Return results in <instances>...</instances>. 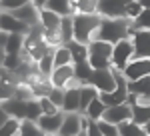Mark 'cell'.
Wrapping results in <instances>:
<instances>
[{"label":"cell","instance_id":"obj_1","mask_svg":"<svg viewBox=\"0 0 150 136\" xmlns=\"http://www.w3.org/2000/svg\"><path fill=\"white\" fill-rule=\"evenodd\" d=\"M130 36V20L124 16H102L100 22L94 30L92 38L106 40L110 44H114L116 40Z\"/></svg>","mask_w":150,"mask_h":136},{"label":"cell","instance_id":"obj_2","mask_svg":"<svg viewBox=\"0 0 150 136\" xmlns=\"http://www.w3.org/2000/svg\"><path fill=\"white\" fill-rule=\"evenodd\" d=\"M0 106L4 108V112L12 116V118H28V120H36L40 116V106H38V100L36 98H28V100H22V98H6V100L0 102Z\"/></svg>","mask_w":150,"mask_h":136},{"label":"cell","instance_id":"obj_3","mask_svg":"<svg viewBox=\"0 0 150 136\" xmlns=\"http://www.w3.org/2000/svg\"><path fill=\"white\" fill-rule=\"evenodd\" d=\"M100 14H84V12H74L72 14V38L76 42L88 44L94 36V30L100 22Z\"/></svg>","mask_w":150,"mask_h":136},{"label":"cell","instance_id":"obj_4","mask_svg":"<svg viewBox=\"0 0 150 136\" xmlns=\"http://www.w3.org/2000/svg\"><path fill=\"white\" fill-rule=\"evenodd\" d=\"M88 64L92 68H108L110 66V52H112V44L106 42V40H98L92 38L88 42Z\"/></svg>","mask_w":150,"mask_h":136},{"label":"cell","instance_id":"obj_5","mask_svg":"<svg viewBox=\"0 0 150 136\" xmlns=\"http://www.w3.org/2000/svg\"><path fill=\"white\" fill-rule=\"evenodd\" d=\"M132 58V44L130 38H120L112 44V52H110V66L116 70H122L126 66V62Z\"/></svg>","mask_w":150,"mask_h":136},{"label":"cell","instance_id":"obj_6","mask_svg":"<svg viewBox=\"0 0 150 136\" xmlns=\"http://www.w3.org/2000/svg\"><path fill=\"white\" fill-rule=\"evenodd\" d=\"M88 84H92L98 92H110L116 86L112 66H108V68H92V74H90Z\"/></svg>","mask_w":150,"mask_h":136},{"label":"cell","instance_id":"obj_7","mask_svg":"<svg viewBox=\"0 0 150 136\" xmlns=\"http://www.w3.org/2000/svg\"><path fill=\"white\" fill-rule=\"evenodd\" d=\"M128 38L132 44V58L150 56V30H132Z\"/></svg>","mask_w":150,"mask_h":136},{"label":"cell","instance_id":"obj_8","mask_svg":"<svg viewBox=\"0 0 150 136\" xmlns=\"http://www.w3.org/2000/svg\"><path fill=\"white\" fill-rule=\"evenodd\" d=\"M120 72H122V76L126 80L146 76V74H150V60L148 58H130L126 62V66L122 68Z\"/></svg>","mask_w":150,"mask_h":136},{"label":"cell","instance_id":"obj_9","mask_svg":"<svg viewBox=\"0 0 150 136\" xmlns=\"http://www.w3.org/2000/svg\"><path fill=\"white\" fill-rule=\"evenodd\" d=\"M62 116L64 112L62 110H56L52 114H40L36 118V124L42 130V136H50V134H58V128H60V122H62Z\"/></svg>","mask_w":150,"mask_h":136},{"label":"cell","instance_id":"obj_10","mask_svg":"<svg viewBox=\"0 0 150 136\" xmlns=\"http://www.w3.org/2000/svg\"><path fill=\"white\" fill-rule=\"evenodd\" d=\"M80 124H82V112H64L60 128H58V134L60 136H78L80 134Z\"/></svg>","mask_w":150,"mask_h":136},{"label":"cell","instance_id":"obj_11","mask_svg":"<svg viewBox=\"0 0 150 136\" xmlns=\"http://www.w3.org/2000/svg\"><path fill=\"white\" fill-rule=\"evenodd\" d=\"M100 118L112 122V124H118V122H122V120H128V118H130V104H128V102H120V104L106 106Z\"/></svg>","mask_w":150,"mask_h":136},{"label":"cell","instance_id":"obj_12","mask_svg":"<svg viewBox=\"0 0 150 136\" xmlns=\"http://www.w3.org/2000/svg\"><path fill=\"white\" fill-rule=\"evenodd\" d=\"M0 30L2 32H18V34H26L28 32V24H24L22 20H18L16 16H12L10 12L0 10Z\"/></svg>","mask_w":150,"mask_h":136},{"label":"cell","instance_id":"obj_13","mask_svg":"<svg viewBox=\"0 0 150 136\" xmlns=\"http://www.w3.org/2000/svg\"><path fill=\"white\" fill-rule=\"evenodd\" d=\"M70 78H74L72 74V64H62V66H54L52 72L48 74V82L54 88H64L70 82Z\"/></svg>","mask_w":150,"mask_h":136},{"label":"cell","instance_id":"obj_14","mask_svg":"<svg viewBox=\"0 0 150 136\" xmlns=\"http://www.w3.org/2000/svg\"><path fill=\"white\" fill-rule=\"evenodd\" d=\"M132 0H98L96 14L100 16H122L124 6Z\"/></svg>","mask_w":150,"mask_h":136},{"label":"cell","instance_id":"obj_15","mask_svg":"<svg viewBox=\"0 0 150 136\" xmlns=\"http://www.w3.org/2000/svg\"><path fill=\"white\" fill-rule=\"evenodd\" d=\"M38 10H40V8H36L34 4L28 0V2H24L22 6H18V8L10 10V14H12V16H16L18 20H22L24 24L32 26V24L38 22Z\"/></svg>","mask_w":150,"mask_h":136},{"label":"cell","instance_id":"obj_16","mask_svg":"<svg viewBox=\"0 0 150 136\" xmlns=\"http://www.w3.org/2000/svg\"><path fill=\"white\" fill-rule=\"evenodd\" d=\"M130 104V120H134L136 124H146L150 122V104H140L134 100H126Z\"/></svg>","mask_w":150,"mask_h":136},{"label":"cell","instance_id":"obj_17","mask_svg":"<svg viewBox=\"0 0 150 136\" xmlns=\"http://www.w3.org/2000/svg\"><path fill=\"white\" fill-rule=\"evenodd\" d=\"M62 112H80L78 108V86H68L64 88V96H62Z\"/></svg>","mask_w":150,"mask_h":136},{"label":"cell","instance_id":"obj_18","mask_svg":"<svg viewBox=\"0 0 150 136\" xmlns=\"http://www.w3.org/2000/svg\"><path fill=\"white\" fill-rule=\"evenodd\" d=\"M42 8L56 12L58 16H72L74 14V4L72 0H46Z\"/></svg>","mask_w":150,"mask_h":136},{"label":"cell","instance_id":"obj_19","mask_svg":"<svg viewBox=\"0 0 150 136\" xmlns=\"http://www.w3.org/2000/svg\"><path fill=\"white\" fill-rule=\"evenodd\" d=\"M126 90L128 94H146V96H150V74L134 80H126Z\"/></svg>","mask_w":150,"mask_h":136},{"label":"cell","instance_id":"obj_20","mask_svg":"<svg viewBox=\"0 0 150 136\" xmlns=\"http://www.w3.org/2000/svg\"><path fill=\"white\" fill-rule=\"evenodd\" d=\"M38 22L42 26V30H58L60 16H58L56 12L48 10V8H40L38 10Z\"/></svg>","mask_w":150,"mask_h":136},{"label":"cell","instance_id":"obj_21","mask_svg":"<svg viewBox=\"0 0 150 136\" xmlns=\"http://www.w3.org/2000/svg\"><path fill=\"white\" fill-rule=\"evenodd\" d=\"M72 74H74V80H76L78 84H88L90 74H92V66L88 64V60L72 62Z\"/></svg>","mask_w":150,"mask_h":136},{"label":"cell","instance_id":"obj_22","mask_svg":"<svg viewBox=\"0 0 150 136\" xmlns=\"http://www.w3.org/2000/svg\"><path fill=\"white\" fill-rule=\"evenodd\" d=\"M118 128V136H146L144 134V130H142V126L136 124L134 120H122V122H118L116 124Z\"/></svg>","mask_w":150,"mask_h":136},{"label":"cell","instance_id":"obj_23","mask_svg":"<svg viewBox=\"0 0 150 136\" xmlns=\"http://www.w3.org/2000/svg\"><path fill=\"white\" fill-rule=\"evenodd\" d=\"M104 108H106V104H104V102L98 98V94H96L92 100L88 102V106H86V108L82 110V114H84L86 118H90V120H98V118L102 116Z\"/></svg>","mask_w":150,"mask_h":136},{"label":"cell","instance_id":"obj_24","mask_svg":"<svg viewBox=\"0 0 150 136\" xmlns=\"http://www.w3.org/2000/svg\"><path fill=\"white\" fill-rule=\"evenodd\" d=\"M52 64L54 66H62V64H72V56L66 44H56L52 46Z\"/></svg>","mask_w":150,"mask_h":136},{"label":"cell","instance_id":"obj_25","mask_svg":"<svg viewBox=\"0 0 150 136\" xmlns=\"http://www.w3.org/2000/svg\"><path fill=\"white\" fill-rule=\"evenodd\" d=\"M66 48L70 50L72 62H82V60H86V56H88V46L82 44V42H76L74 38L66 42Z\"/></svg>","mask_w":150,"mask_h":136},{"label":"cell","instance_id":"obj_26","mask_svg":"<svg viewBox=\"0 0 150 136\" xmlns=\"http://www.w3.org/2000/svg\"><path fill=\"white\" fill-rule=\"evenodd\" d=\"M132 30H150V8H142L138 16L130 20V32Z\"/></svg>","mask_w":150,"mask_h":136},{"label":"cell","instance_id":"obj_27","mask_svg":"<svg viewBox=\"0 0 150 136\" xmlns=\"http://www.w3.org/2000/svg\"><path fill=\"white\" fill-rule=\"evenodd\" d=\"M24 44V34L18 32H10L6 38V44H4V52H10V54H20Z\"/></svg>","mask_w":150,"mask_h":136},{"label":"cell","instance_id":"obj_28","mask_svg":"<svg viewBox=\"0 0 150 136\" xmlns=\"http://www.w3.org/2000/svg\"><path fill=\"white\" fill-rule=\"evenodd\" d=\"M58 36H60V44H66L68 40H72V16H60Z\"/></svg>","mask_w":150,"mask_h":136},{"label":"cell","instance_id":"obj_29","mask_svg":"<svg viewBox=\"0 0 150 136\" xmlns=\"http://www.w3.org/2000/svg\"><path fill=\"white\" fill-rule=\"evenodd\" d=\"M18 136H42V130L38 128L36 120L22 118L20 124H18Z\"/></svg>","mask_w":150,"mask_h":136},{"label":"cell","instance_id":"obj_30","mask_svg":"<svg viewBox=\"0 0 150 136\" xmlns=\"http://www.w3.org/2000/svg\"><path fill=\"white\" fill-rule=\"evenodd\" d=\"M52 68H54V64H52V48H50L42 58H38V60H36V70H38V74H40V76L48 78V74L52 72Z\"/></svg>","mask_w":150,"mask_h":136},{"label":"cell","instance_id":"obj_31","mask_svg":"<svg viewBox=\"0 0 150 136\" xmlns=\"http://www.w3.org/2000/svg\"><path fill=\"white\" fill-rule=\"evenodd\" d=\"M18 124H20L18 118L8 116V118L0 124V136H18Z\"/></svg>","mask_w":150,"mask_h":136},{"label":"cell","instance_id":"obj_32","mask_svg":"<svg viewBox=\"0 0 150 136\" xmlns=\"http://www.w3.org/2000/svg\"><path fill=\"white\" fill-rule=\"evenodd\" d=\"M74 4V12H84V14H94L98 0H72Z\"/></svg>","mask_w":150,"mask_h":136},{"label":"cell","instance_id":"obj_33","mask_svg":"<svg viewBox=\"0 0 150 136\" xmlns=\"http://www.w3.org/2000/svg\"><path fill=\"white\" fill-rule=\"evenodd\" d=\"M96 126H98V130H100V136H118L116 124L104 120V118H98V120H96Z\"/></svg>","mask_w":150,"mask_h":136},{"label":"cell","instance_id":"obj_34","mask_svg":"<svg viewBox=\"0 0 150 136\" xmlns=\"http://www.w3.org/2000/svg\"><path fill=\"white\" fill-rule=\"evenodd\" d=\"M140 10H142V6H140L138 0H132V2H128L126 6H124V12H122V16L128 18V20H132L134 16H138Z\"/></svg>","mask_w":150,"mask_h":136},{"label":"cell","instance_id":"obj_35","mask_svg":"<svg viewBox=\"0 0 150 136\" xmlns=\"http://www.w3.org/2000/svg\"><path fill=\"white\" fill-rule=\"evenodd\" d=\"M18 82H10V80H0V102L6 100V98H10L12 94H14V86H16Z\"/></svg>","mask_w":150,"mask_h":136},{"label":"cell","instance_id":"obj_36","mask_svg":"<svg viewBox=\"0 0 150 136\" xmlns=\"http://www.w3.org/2000/svg\"><path fill=\"white\" fill-rule=\"evenodd\" d=\"M36 100H38V106H40V112L42 114H52V112H56V110H60V108H56V106L50 102L48 96H40V98H36Z\"/></svg>","mask_w":150,"mask_h":136},{"label":"cell","instance_id":"obj_37","mask_svg":"<svg viewBox=\"0 0 150 136\" xmlns=\"http://www.w3.org/2000/svg\"><path fill=\"white\" fill-rule=\"evenodd\" d=\"M62 96H64V88H50V92H48V98H50V102L56 106V108H60L62 106Z\"/></svg>","mask_w":150,"mask_h":136},{"label":"cell","instance_id":"obj_38","mask_svg":"<svg viewBox=\"0 0 150 136\" xmlns=\"http://www.w3.org/2000/svg\"><path fill=\"white\" fill-rule=\"evenodd\" d=\"M24 2H28V0H0V10L10 12L14 8H18V6H22Z\"/></svg>","mask_w":150,"mask_h":136},{"label":"cell","instance_id":"obj_39","mask_svg":"<svg viewBox=\"0 0 150 136\" xmlns=\"http://www.w3.org/2000/svg\"><path fill=\"white\" fill-rule=\"evenodd\" d=\"M86 136H100V130L96 126V120H90L88 118V122H86Z\"/></svg>","mask_w":150,"mask_h":136},{"label":"cell","instance_id":"obj_40","mask_svg":"<svg viewBox=\"0 0 150 136\" xmlns=\"http://www.w3.org/2000/svg\"><path fill=\"white\" fill-rule=\"evenodd\" d=\"M30 2H32V4H34L36 8H42V6H44V2H46V0H30Z\"/></svg>","mask_w":150,"mask_h":136},{"label":"cell","instance_id":"obj_41","mask_svg":"<svg viewBox=\"0 0 150 136\" xmlns=\"http://www.w3.org/2000/svg\"><path fill=\"white\" fill-rule=\"evenodd\" d=\"M6 118H8V114L4 112V108H2V106H0V124H2V122H4V120H6Z\"/></svg>","mask_w":150,"mask_h":136},{"label":"cell","instance_id":"obj_42","mask_svg":"<svg viewBox=\"0 0 150 136\" xmlns=\"http://www.w3.org/2000/svg\"><path fill=\"white\" fill-rule=\"evenodd\" d=\"M138 2L142 8H150V0H138Z\"/></svg>","mask_w":150,"mask_h":136}]
</instances>
